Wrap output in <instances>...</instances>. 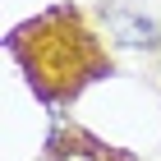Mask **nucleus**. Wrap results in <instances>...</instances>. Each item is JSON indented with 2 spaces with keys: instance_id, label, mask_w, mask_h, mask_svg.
I'll return each mask as SVG.
<instances>
[{
  "instance_id": "nucleus-1",
  "label": "nucleus",
  "mask_w": 161,
  "mask_h": 161,
  "mask_svg": "<svg viewBox=\"0 0 161 161\" xmlns=\"http://www.w3.org/2000/svg\"><path fill=\"white\" fill-rule=\"evenodd\" d=\"M87 69H97V51L87 42V32H64V37H51V51L28 60V74L32 83L46 92V97H64L74 92L87 78Z\"/></svg>"
},
{
  "instance_id": "nucleus-2",
  "label": "nucleus",
  "mask_w": 161,
  "mask_h": 161,
  "mask_svg": "<svg viewBox=\"0 0 161 161\" xmlns=\"http://www.w3.org/2000/svg\"><path fill=\"white\" fill-rule=\"evenodd\" d=\"M111 28L124 42H157V23H147V19H138V14H129V9H115Z\"/></svg>"
}]
</instances>
